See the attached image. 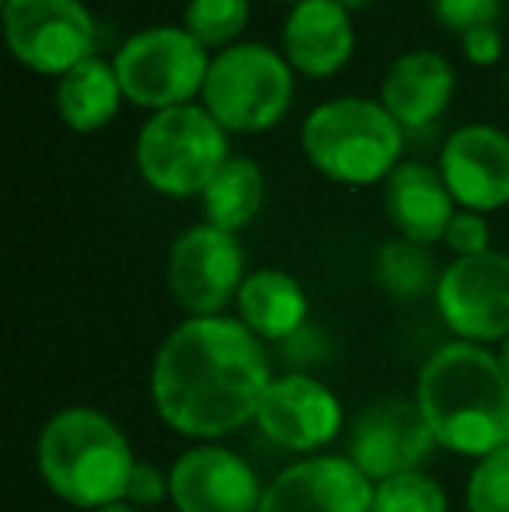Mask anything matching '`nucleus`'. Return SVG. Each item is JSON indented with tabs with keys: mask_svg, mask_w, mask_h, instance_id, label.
Masks as SVG:
<instances>
[{
	"mask_svg": "<svg viewBox=\"0 0 509 512\" xmlns=\"http://www.w3.org/2000/svg\"><path fill=\"white\" fill-rule=\"evenodd\" d=\"M269 384L265 342L227 314L182 321L150 366V401L161 422L203 443L255 422Z\"/></svg>",
	"mask_w": 509,
	"mask_h": 512,
	"instance_id": "f257e3e1",
	"label": "nucleus"
},
{
	"mask_svg": "<svg viewBox=\"0 0 509 512\" xmlns=\"http://www.w3.org/2000/svg\"><path fill=\"white\" fill-rule=\"evenodd\" d=\"M415 405L436 446L457 457L482 460L509 446V377L485 345H440L419 370Z\"/></svg>",
	"mask_w": 509,
	"mask_h": 512,
	"instance_id": "f03ea898",
	"label": "nucleus"
},
{
	"mask_svg": "<svg viewBox=\"0 0 509 512\" xmlns=\"http://www.w3.org/2000/svg\"><path fill=\"white\" fill-rule=\"evenodd\" d=\"M39 474L46 488L77 509H105L126 502L136 471L133 446L116 418L98 408H63L39 432Z\"/></svg>",
	"mask_w": 509,
	"mask_h": 512,
	"instance_id": "7ed1b4c3",
	"label": "nucleus"
},
{
	"mask_svg": "<svg viewBox=\"0 0 509 512\" xmlns=\"http://www.w3.org/2000/svg\"><path fill=\"white\" fill-rule=\"evenodd\" d=\"M405 136L381 102L335 98L304 122V154L321 175L342 185L387 182L398 168Z\"/></svg>",
	"mask_w": 509,
	"mask_h": 512,
	"instance_id": "20e7f679",
	"label": "nucleus"
},
{
	"mask_svg": "<svg viewBox=\"0 0 509 512\" xmlns=\"http://www.w3.org/2000/svg\"><path fill=\"white\" fill-rule=\"evenodd\" d=\"M227 161L224 126L196 105L154 112L136 140V168L161 196H203Z\"/></svg>",
	"mask_w": 509,
	"mask_h": 512,
	"instance_id": "39448f33",
	"label": "nucleus"
},
{
	"mask_svg": "<svg viewBox=\"0 0 509 512\" xmlns=\"http://www.w3.org/2000/svg\"><path fill=\"white\" fill-rule=\"evenodd\" d=\"M293 98L290 63L262 42L231 46L210 63L206 112L234 133H262L276 126Z\"/></svg>",
	"mask_w": 509,
	"mask_h": 512,
	"instance_id": "423d86ee",
	"label": "nucleus"
},
{
	"mask_svg": "<svg viewBox=\"0 0 509 512\" xmlns=\"http://www.w3.org/2000/svg\"><path fill=\"white\" fill-rule=\"evenodd\" d=\"M210 56L185 28H147L133 35L116 56L123 95L140 108H178L206 88Z\"/></svg>",
	"mask_w": 509,
	"mask_h": 512,
	"instance_id": "0eeeda50",
	"label": "nucleus"
},
{
	"mask_svg": "<svg viewBox=\"0 0 509 512\" xmlns=\"http://www.w3.org/2000/svg\"><path fill=\"white\" fill-rule=\"evenodd\" d=\"M245 279L241 244L227 230L203 223L171 244L168 290L189 317H220L227 304H238Z\"/></svg>",
	"mask_w": 509,
	"mask_h": 512,
	"instance_id": "6e6552de",
	"label": "nucleus"
},
{
	"mask_svg": "<svg viewBox=\"0 0 509 512\" xmlns=\"http://www.w3.org/2000/svg\"><path fill=\"white\" fill-rule=\"evenodd\" d=\"M7 46L25 67L63 77L95 49V21L81 0H7Z\"/></svg>",
	"mask_w": 509,
	"mask_h": 512,
	"instance_id": "1a4fd4ad",
	"label": "nucleus"
},
{
	"mask_svg": "<svg viewBox=\"0 0 509 512\" xmlns=\"http://www.w3.org/2000/svg\"><path fill=\"white\" fill-rule=\"evenodd\" d=\"M436 310L457 342H503L509 335V255L454 258L436 283Z\"/></svg>",
	"mask_w": 509,
	"mask_h": 512,
	"instance_id": "9d476101",
	"label": "nucleus"
},
{
	"mask_svg": "<svg viewBox=\"0 0 509 512\" xmlns=\"http://www.w3.org/2000/svg\"><path fill=\"white\" fill-rule=\"evenodd\" d=\"M255 422L279 450L314 457L328 443H335V436L346 425V411L332 387L297 370L272 377Z\"/></svg>",
	"mask_w": 509,
	"mask_h": 512,
	"instance_id": "9b49d317",
	"label": "nucleus"
},
{
	"mask_svg": "<svg viewBox=\"0 0 509 512\" xmlns=\"http://www.w3.org/2000/svg\"><path fill=\"white\" fill-rule=\"evenodd\" d=\"M436 439L415 398H381L356 415L346 457L370 481H384L405 471H422Z\"/></svg>",
	"mask_w": 509,
	"mask_h": 512,
	"instance_id": "f8f14e48",
	"label": "nucleus"
},
{
	"mask_svg": "<svg viewBox=\"0 0 509 512\" xmlns=\"http://www.w3.org/2000/svg\"><path fill=\"white\" fill-rule=\"evenodd\" d=\"M258 512H374V481L349 457H300L265 485Z\"/></svg>",
	"mask_w": 509,
	"mask_h": 512,
	"instance_id": "ddd939ff",
	"label": "nucleus"
},
{
	"mask_svg": "<svg viewBox=\"0 0 509 512\" xmlns=\"http://www.w3.org/2000/svg\"><path fill=\"white\" fill-rule=\"evenodd\" d=\"M168 474L175 512H258L262 506L265 485L255 467L227 446H192Z\"/></svg>",
	"mask_w": 509,
	"mask_h": 512,
	"instance_id": "4468645a",
	"label": "nucleus"
},
{
	"mask_svg": "<svg viewBox=\"0 0 509 512\" xmlns=\"http://www.w3.org/2000/svg\"><path fill=\"white\" fill-rule=\"evenodd\" d=\"M440 175L454 203L489 213L509 203V136L496 126H464L443 147Z\"/></svg>",
	"mask_w": 509,
	"mask_h": 512,
	"instance_id": "2eb2a0df",
	"label": "nucleus"
},
{
	"mask_svg": "<svg viewBox=\"0 0 509 512\" xmlns=\"http://www.w3.org/2000/svg\"><path fill=\"white\" fill-rule=\"evenodd\" d=\"M353 21L335 0H300L283 28L286 63L307 77H328L353 56Z\"/></svg>",
	"mask_w": 509,
	"mask_h": 512,
	"instance_id": "dca6fc26",
	"label": "nucleus"
},
{
	"mask_svg": "<svg viewBox=\"0 0 509 512\" xmlns=\"http://www.w3.org/2000/svg\"><path fill=\"white\" fill-rule=\"evenodd\" d=\"M454 70L440 53L415 49L391 63L381 84V105L401 129H429L450 105Z\"/></svg>",
	"mask_w": 509,
	"mask_h": 512,
	"instance_id": "f3484780",
	"label": "nucleus"
},
{
	"mask_svg": "<svg viewBox=\"0 0 509 512\" xmlns=\"http://www.w3.org/2000/svg\"><path fill=\"white\" fill-rule=\"evenodd\" d=\"M384 209L405 241L429 248V244L447 237V227L454 220V196H450L440 171L405 161L387 175Z\"/></svg>",
	"mask_w": 509,
	"mask_h": 512,
	"instance_id": "a211bd4d",
	"label": "nucleus"
},
{
	"mask_svg": "<svg viewBox=\"0 0 509 512\" xmlns=\"http://www.w3.org/2000/svg\"><path fill=\"white\" fill-rule=\"evenodd\" d=\"M307 293L279 269H258L238 293V317L262 342H293L307 328Z\"/></svg>",
	"mask_w": 509,
	"mask_h": 512,
	"instance_id": "6ab92c4d",
	"label": "nucleus"
},
{
	"mask_svg": "<svg viewBox=\"0 0 509 512\" xmlns=\"http://www.w3.org/2000/svg\"><path fill=\"white\" fill-rule=\"evenodd\" d=\"M119 98L126 95L116 67H109L98 56L84 60L56 84V112L77 133H95V129L109 126L119 112Z\"/></svg>",
	"mask_w": 509,
	"mask_h": 512,
	"instance_id": "aec40b11",
	"label": "nucleus"
},
{
	"mask_svg": "<svg viewBox=\"0 0 509 512\" xmlns=\"http://www.w3.org/2000/svg\"><path fill=\"white\" fill-rule=\"evenodd\" d=\"M262 196L265 178L258 171V164L248 161V157H231L203 192L206 223L217 230H227V234H238L241 227H248L258 216Z\"/></svg>",
	"mask_w": 509,
	"mask_h": 512,
	"instance_id": "412c9836",
	"label": "nucleus"
},
{
	"mask_svg": "<svg viewBox=\"0 0 509 512\" xmlns=\"http://www.w3.org/2000/svg\"><path fill=\"white\" fill-rule=\"evenodd\" d=\"M374 276L381 283L384 293H391L394 300H419L426 297L429 290L436 293V265L433 255H429L426 244H415V241H391L377 251V262H374Z\"/></svg>",
	"mask_w": 509,
	"mask_h": 512,
	"instance_id": "4be33fe9",
	"label": "nucleus"
},
{
	"mask_svg": "<svg viewBox=\"0 0 509 512\" xmlns=\"http://www.w3.org/2000/svg\"><path fill=\"white\" fill-rule=\"evenodd\" d=\"M443 485L426 471H405L374 485V512H447Z\"/></svg>",
	"mask_w": 509,
	"mask_h": 512,
	"instance_id": "5701e85b",
	"label": "nucleus"
},
{
	"mask_svg": "<svg viewBox=\"0 0 509 512\" xmlns=\"http://www.w3.org/2000/svg\"><path fill=\"white\" fill-rule=\"evenodd\" d=\"M248 25V0H189L185 32L206 49L231 46Z\"/></svg>",
	"mask_w": 509,
	"mask_h": 512,
	"instance_id": "b1692460",
	"label": "nucleus"
},
{
	"mask_svg": "<svg viewBox=\"0 0 509 512\" xmlns=\"http://www.w3.org/2000/svg\"><path fill=\"white\" fill-rule=\"evenodd\" d=\"M468 512H509V446L475 460L464 488Z\"/></svg>",
	"mask_w": 509,
	"mask_h": 512,
	"instance_id": "393cba45",
	"label": "nucleus"
},
{
	"mask_svg": "<svg viewBox=\"0 0 509 512\" xmlns=\"http://www.w3.org/2000/svg\"><path fill=\"white\" fill-rule=\"evenodd\" d=\"M436 18L454 32H471L478 25H496V14L503 11V0H433Z\"/></svg>",
	"mask_w": 509,
	"mask_h": 512,
	"instance_id": "a878e982",
	"label": "nucleus"
},
{
	"mask_svg": "<svg viewBox=\"0 0 509 512\" xmlns=\"http://www.w3.org/2000/svg\"><path fill=\"white\" fill-rule=\"evenodd\" d=\"M164 499H171V474L161 471L157 464L136 460V471L126 488V502L143 512V509H157Z\"/></svg>",
	"mask_w": 509,
	"mask_h": 512,
	"instance_id": "bb28decb",
	"label": "nucleus"
},
{
	"mask_svg": "<svg viewBox=\"0 0 509 512\" xmlns=\"http://www.w3.org/2000/svg\"><path fill=\"white\" fill-rule=\"evenodd\" d=\"M447 248L454 251L457 258H471V255H485L489 248V223H485L482 213H471V209H461L454 213L447 227Z\"/></svg>",
	"mask_w": 509,
	"mask_h": 512,
	"instance_id": "cd10ccee",
	"label": "nucleus"
},
{
	"mask_svg": "<svg viewBox=\"0 0 509 512\" xmlns=\"http://www.w3.org/2000/svg\"><path fill=\"white\" fill-rule=\"evenodd\" d=\"M461 42H464V56H468L471 63H478V67H489V63H496L499 53H503V35H499L496 25L471 28V32L461 35Z\"/></svg>",
	"mask_w": 509,
	"mask_h": 512,
	"instance_id": "c85d7f7f",
	"label": "nucleus"
},
{
	"mask_svg": "<svg viewBox=\"0 0 509 512\" xmlns=\"http://www.w3.org/2000/svg\"><path fill=\"white\" fill-rule=\"evenodd\" d=\"M339 7H346V11H363V7H370L374 0H335Z\"/></svg>",
	"mask_w": 509,
	"mask_h": 512,
	"instance_id": "c756f323",
	"label": "nucleus"
},
{
	"mask_svg": "<svg viewBox=\"0 0 509 512\" xmlns=\"http://www.w3.org/2000/svg\"><path fill=\"white\" fill-rule=\"evenodd\" d=\"M499 363H503L506 377H509V335L503 338V349H499Z\"/></svg>",
	"mask_w": 509,
	"mask_h": 512,
	"instance_id": "7c9ffc66",
	"label": "nucleus"
},
{
	"mask_svg": "<svg viewBox=\"0 0 509 512\" xmlns=\"http://www.w3.org/2000/svg\"><path fill=\"white\" fill-rule=\"evenodd\" d=\"M95 512H140V509H133L129 502H116V506H105V509H95Z\"/></svg>",
	"mask_w": 509,
	"mask_h": 512,
	"instance_id": "2f4dec72",
	"label": "nucleus"
},
{
	"mask_svg": "<svg viewBox=\"0 0 509 512\" xmlns=\"http://www.w3.org/2000/svg\"><path fill=\"white\" fill-rule=\"evenodd\" d=\"M290 4H300V0H290Z\"/></svg>",
	"mask_w": 509,
	"mask_h": 512,
	"instance_id": "473e14b6",
	"label": "nucleus"
}]
</instances>
